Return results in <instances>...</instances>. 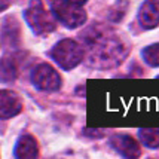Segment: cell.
I'll return each instance as SVG.
<instances>
[{
    "label": "cell",
    "mask_w": 159,
    "mask_h": 159,
    "mask_svg": "<svg viewBox=\"0 0 159 159\" xmlns=\"http://www.w3.org/2000/svg\"><path fill=\"white\" fill-rule=\"evenodd\" d=\"M83 49L95 69H111L125 60L128 49L119 36L106 25H92L82 33Z\"/></svg>",
    "instance_id": "obj_1"
},
{
    "label": "cell",
    "mask_w": 159,
    "mask_h": 159,
    "mask_svg": "<svg viewBox=\"0 0 159 159\" xmlns=\"http://www.w3.org/2000/svg\"><path fill=\"white\" fill-rule=\"evenodd\" d=\"M83 5L85 2H51L54 16L69 28H77L86 21Z\"/></svg>",
    "instance_id": "obj_2"
},
{
    "label": "cell",
    "mask_w": 159,
    "mask_h": 159,
    "mask_svg": "<svg viewBox=\"0 0 159 159\" xmlns=\"http://www.w3.org/2000/svg\"><path fill=\"white\" fill-rule=\"evenodd\" d=\"M83 52L85 51L79 43H76L71 39H64V40H60L51 49V57L64 70H71L82 61L83 55H85Z\"/></svg>",
    "instance_id": "obj_3"
},
{
    "label": "cell",
    "mask_w": 159,
    "mask_h": 159,
    "mask_svg": "<svg viewBox=\"0 0 159 159\" xmlns=\"http://www.w3.org/2000/svg\"><path fill=\"white\" fill-rule=\"evenodd\" d=\"M31 82L37 89L45 92H54L61 86V77L52 66L46 62L37 64L31 71Z\"/></svg>",
    "instance_id": "obj_4"
},
{
    "label": "cell",
    "mask_w": 159,
    "mask_h": 159,
    "mask_svg": "<svg viewBox=\"0 0 159 159\" xmlns=\"http://www.w3.org/2000/svg\"><path fill=\"white\" fill-rule=\"evenodd\" d=\"M24 16L27 20V24L33 28V31L36 34H48V33L55 30L54 18L39 3L28 7L27 11L24 12Z\"/></svg>",
    "instance_id": "obj_5"
},
{
    "label": "cell",
    "mask_w": 159,
    "mask_h": 159,
    "mask_svg": "<svg viewBox=\"0 0 159 159\" xmlns=\"http://www.w3.org/2000/svg\"><path fill=\"white\" fill-rule=\"evenodd\" d=\"M110 144L118 153H120L125 159H139L141 155L140 146L137 140L125 135V134H116L110 139Z\"/></svg>",
    "instance_id": "obj_6"
},
{
    "label": "cell",
    "mask_w": 159,
    "mask_h": 159,
    "mask_svg": "<svg viewBox=\"0 0 159 159\" xmlns=\"http://www.w3.org/2000/svg\"><path fill=\"white\" fill-rule=\"evenodd\" d=\"M0 107H2V118L6 119L18 115L22 109V104L20 97L14 91L3 89L0 92Z\"/></svg>",
    "instance_id": "obj_7"
},
{
    "label": "cell",
    "mask_w": 159,
    "mask_h": 159,
    "mask_svg": "<svg viewBox=\"0 0 159 159\" xmlns=\"http://www.w3.org/2000/svg\"><path fill=\"white\" fill-rule=\"evenodd\" d=\"M15 158L16 159H37L39 146L33 135H22L15 144Z\"/></svg>",
    "instance_id": "obj_8"
},
{
    "label": "cell",
    "mask_w": 159,
    "mask_h": 159,
    "mask_svg": "<svg viewBox=\"0 0 159 159\" xmlns=\"http://www.w3.org/2000/svg\"><path fill=\"white\" fill-rule=\"evenodd\" d=\"M139 21L144 28L159 25V2H144L140 7Z\"/></svg>",
    "instance_id": "obj_9"
},
{
    "label": "cell",
    "mask_w": 159,
    "mask_h": 159,
    "mask_svg": "<svg viewBox=\"0 0 159 159\" xmlns=\"http://www.w3.org/2000/svg\"><path fill=\"white\" fill-rule=\"evenodd\" d=\"M139 137L147 147H159V128H141Z\"/></svg>",
    "instance_id": "obj_10"
},
{
    "label": "cell",
    "mask_w": 159,
    "mask_h": 159,
    "mask_svg": "<svg viewBox=\"0 0 159 159\" xmlns=\"http://www.w3.org/2000/svg\"><path fill=\"white\" fill-rule=\"evenodd\" d=\"M143 60H144L149 66L153 67H159V43L150 45V46H146L141 52Z\"/></svg>",
    "instance_id": "obj_11"
}]
</instances>
